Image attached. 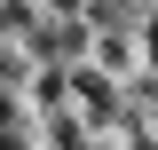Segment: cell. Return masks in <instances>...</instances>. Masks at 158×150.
Instances as JSON below:
<instances>
[{"label":"cell","mask_w":158,"mask_h":150,"mask_svg":"<svg viewBox=\"0 0 158 150\" xmlns=\"http://www.w3.org/2000/svg\"><path fill=\"white\" fill-rule=\"evenodd\" d=\"M16 79H24V56L8 48V40H0V87H16Z\"/></svg>","instance_id":"cell-1"},{"label":"cell","mask_w":158,"mask_h":150,"mask_svg":"<svg viewBox=\"0 0 158 150\" xmlns=\"http://www.w3.org/2000/svg\"><path fill=\"white\" fill-rule=\"evenodd\" d=\"M142 56L158 63V8H150V24H142Z\"/></svg>","instance_id":"cell-2"}]
</instances>
